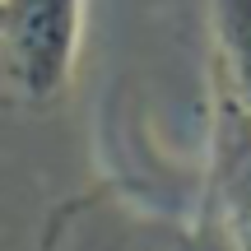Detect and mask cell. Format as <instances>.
I'll use <instances>...</instances> for the list:
<instances>
[{
  "label": "cell",
  "mask_w": 251,
  "mask_h": 251,
  "mask_svg": "<svg viewBox=\"0 0 251 251\" xmlns=\"http://www.w3.org/2000/svg\"><path fill=\"white\" fill-rule=\"evenodd\" d=\"M84 0H0V89L24 107L56 102L75 79Z\"/></svg>",
  "instance_id": "cell-1"
},
{
  "label": "cell",
  "mask_w": 251,
  "mask_h": 251,
  "mask_svg": "<svg viewBox=\"0 0 251 251\" xmlns=\"http://www.w3.org/2000/svg\"><path fill=\"white\" fill-rule=\"evenodd\" d=\"M209 28L224 98L251 112V0H209Z\"/></svg>",
  "instance_id": "cell-3"
},
{
  "label": "cell",
  "mask_w": 251,
  "mask_h": 251,
  "mask_svg": "<svg viewBox=\"0 0 251 251\" xmlns=\"http://www.w3.org/2000/svg\"><path fill=\"white\" fill-rule=\"evenodd\" d=\"M214 209L228 251H251V112L224 98L214 140Z\"/></svg>",
  "instance_id": "cell-2"
}]
</instances>
